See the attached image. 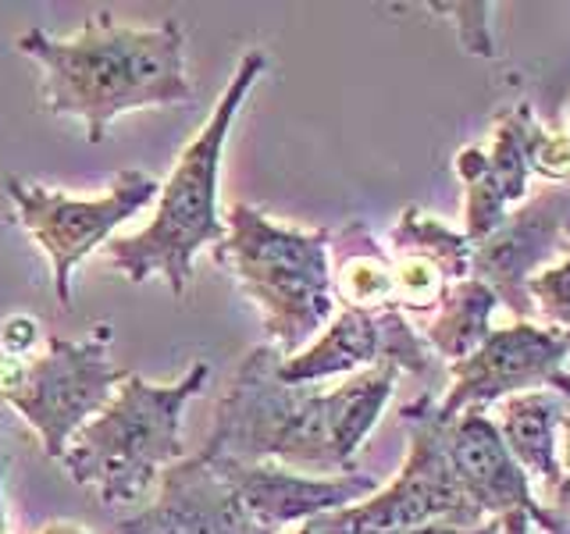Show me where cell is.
I'll return each instance as SVG.
<instances>
[{
  "label": "cell",
  "instance_id": "44dd1931",
  "mask_svg": "<svg viewBox=\"0 0 570 534\" xmlns=\"http://www.w3.org/2000/svg\"><path fill=\"white\" fill-rule=\"evenodd\" d=\"M442 11H453L450 18L460 29V40L478 58H495L492 32H489V11L492 4H439Z\"/></svg>",
  "mask_w": 570,
  "mask_h": 534
},
{
  "label": "cell",
  "instance_id": "cb8c5ba5",
  "mask_svg": "<svg viewBox=\"0 0 570 534\" xmlns=\"http://www.w3.org/2000/svg\"><path fill=\"white\" fill-rule=\"evenodd\" d=\"M552 516H557L560 524V534H570V481H563V485L552 492L546 503H542Z\"/></svg>",
  "mask_w": 570,
  "mask_h": 534
},
{
  "label": "cell",
  "instance_id": "83f0119b",
  "mask_svg": "<svg viewBox=\"0 0 570 534\" xmlns=\"http://www.w3.org/2000/svg\"><path fill=\"white\" fill-rule=\"evenodd\" d=\"M0 534H11L8 531V513H4V456H0Z\"/></svg>",
  "mask_w": 570,
  "mask_h": 534
},
{
  "label": "cell",
  "instance_id": "277c9868",
  "mask_svg": "<svg viewBox=\"0 0 570 534\" xmlns=\"http://www.w3.org/2000/svg\"><path fill=\"white\" fill-rule=\"evenodd\" d=\"M207 378L210 367L204 360L171 385H154L129 370L100 414L76 432L61 467L104 506L147 503L160 474L186 456L183 414Z\"/></svg>",
  "mask_w": 570,
  "mask_h": 534
},
{
  "label": "cell",
  "instance_id": "3957f363",
  "mask_svg": "<svg viewBox=\"0 0 570 534\" xmlns=\"http://www.w3.org/2000/svg\"><path fill=\"white\" fill-rule=\"evenodd\" d=\"M264 71L267 53L261 47L246 50L204 129L178 154L171 175L160 182L150 225H142L132 236H115L104 246L107 264L129 281L165 278L171 296H186L196 254L225 239V218L218 207L225 142L249 89L257 86Z\"/></svg>",
  "mask_w": 570,
  "mask_h": 534
},
{
  "label": "cell",
  "instance_id": "e0dca14e",
  "mask_svg": "<svg viewBox=\"0 0 570 534\" xmlns=\"http://www.w3.org/2000/svg\"><path fill=\"white\" fill-rule=\"evenodd\" d=\"M570 409V399L552 388H534L499 403V417L492 421L499 438L517 459V467L528 474L531 485H539V503L563 485L560 471V421Z\"/></svg>",
  "mask_w": 570,
  "mask_h": 534
},
{
  "label": "cell",
  "instance_id": "d6986e66",
  "mask_svg": "<svg viewBox=\"0 0 570 534\" xmlns=\"http://www.w3.org/2000/svg\"><path fill=\"white\" fill-rule=\"evenodd\" d=\"M499 307V299L492 296L489 285H481L478 278H460L450 285V293L439 303V310L428 317V325L421 338L432 349V356L442 360H468V356L485 343L492 332V314Z\"/></svg>",
  "mask_w": 570,
  "mask_h": 534
},
{
  "label": "cell",
  "instance_id": "7402d4cb",
  "mask_svg": "<svg viewBox=\"0 0 570 534\" xmlns=\"http://www.w3.org/2000/svg\"><path fill=\"white\" fill-rule=\"evenodd\" d=\"M43 346V332H40V320L29 317V314H18V317H8L4 325H0V349L11 353V356H26V353H36Z\"/></svg>",
  "mask_w": 570,
  "mask_h": 534
},
{
  "label": "cell",
  "instance_id": "5bb4252c",
  "mask_svg": "<svg viewBox=\"0 0 570 534\" xmlns=\"http://www.w3.org/2000/svg\"><path fill=\"white\" fill-rule=\"evenodd\" d=\"M210 463L228 477V485L236 488L246 516L264 534H282L289 527L317 521L325 513L350 510L382 488L371 474L361 471L321 477V474L289 471L282 463H222V459Z\"/></svg>",
  "mask_w": 570,
  "mask_h": 534
},
{
  "label": "cell",
  "instance_id": "5b68a950",
  "mask_svg": "<svg viewBox=\"0 0 570 534\" xmlns=\"http://www.w3.org/2000/svg\"><path fill=\"white\" fill-rule=\"evenodd\" d=\"M332 231L278 225L257 207L236 204L225 218V239L210 260L236 278L239 293L261 310L264 332L282 356H293L335 317Z\"/></svg>",
  "mask_w": 570,
  "mask_h": 534
},
{
  "label": "cell",
  "instance_id": "9c48e42d",
  "mask_svg": "<svg viewBox=\"0 0 570 534\" xmlns=\"http://www.w3.org/2000/svg\"><path fill=\"white\" fill-rule=\"evenodd\" d=\"M453 168L463 182V239L478 246L528 200L531 175L552 186L570 182V142L542 129L531 103H517L495 121L489 147H463Z\"/></svg>",
  "mask_w": 570,
  "mask_h": 534
},
{
  "label": "cell",
  "instance_id": "f1b7e54d",
  "mask_svg": "<svg viewBox=\"0 0 570 534\" xmlns=\"http://www.w3.org/2000/svg\"><path fill=\"white\" fill-rule=\"evenodd\" d=\"M282 534H317V527L307 521V524H299V527H289V531H282Z\"/></svg>",
  "mask_w": 570,
  "mask_h": 534
},
{
  "label": "cell",
  "instance_id": "d4e9b609",
  "mask_svg": "<svg viewBox=\"0 0 570 534\" xmlns=\"http://www.w3.org/2000/svg\"><path fill=\"white\" fill-rule=\"evenodd\" d=\"M560 471H563V481H570V409L560 421Z\"/></svg>",
  "mask_w": 570,
  "mask_h": 534
},
{
  "label": "cell",
  "instance_id": "484cf974",
  "mask_svg": "<svg viewBox=\"0 0 570 534\" xmlns=\"http://www.w3.org/2000/svg\"><path fill=\"white\" fill-rule=\"evenodd\" d=\"M499 524H503V534H531V521L524 513H507L499 516Z\"/></svg>",
  "mask_w": 570,
  "mask_h": 534
},
{
  "label": "cell",
  "instance_id": "ffe728a7",
  "mask_svg": "<svg viewBox=\"0 0 570 534\" xmlns=\"http://www.w3.org/2000/svg\"><path fill=\"white\" fill-rule=\"evenodd\" d=\"M528 299L534 307V320L570 335V246L560 260L542 267L528 281Z\"/></svg>",
  "mask_w": 570,
  "mask_h": 534
},
{
  "label": "cell",
  "instance_id": "ac0fdd59",
  "mask_svg": "<svg viewBox=\"0 0 570 534\" xmlns=\"http://www.w3.org/2000/svg\"><path fill=\"white\" fill-rule=\"evenodd\" d=\"M332 293L343 310L382 314L396 310L392 296V260L389 249L371 236L367 225L350 221L338 236H332Z\"/></svg>",
  "mask_w": 570,
  "mask_h": 534
},
{
  "label": "cell",
  "instance_id": "30bf717a",
  "mask_svg": "<svg viewBox=\"0 0 570 534\" xmlns=\"http://www.w3.org/2000/svg\"><path fill=\"white\" fill-rule=\"evenodd\" d=\"M570 335L539 320H513L492 328L468 360L450 364V388L435 403L439 421H453L468 409H489L510 396L534 388H552L570 399Z\"/></svg>",
  "mask_w": 570,
  "mask_h": 534
},
{
  "label": "cell",
  "instance_id": "9a60e30c",
  "mask_svg": "<svg viewBox=\"0 0 570 534\" xmlns=\"http://www.w3.org/2000/svg\"><path fill=\"white\" fill-rule=\"evenodd\" d=\"M118 534H264L210 459L183 456L160 474L154 498L121 516Z\"/></svg>",
  "mask_w": 570,
  "mask_h": 534
},
{
  "label": "cell",
  "instance_id": "8992f818",
  "mask_svg": "<svg viewBox=\"0 0 570 534\" xmlns=\"http://www.w3.org/2000/svg\"><path fill=\"white\" fill-rule=\"evenodd\" d=\"M111 338V325H94L86 338H47L26 356L0 349V403L22 414L50 459L61 463L79 427L94 421L129 378L107 349Z\"/></svg>",
  "mask_w": 570,
  "mask_h": 534
},
{
  "label": "cell",
  "instance_id": "52a82bcc",
  "mask_svg": "<svg viewBox=\"0 0 570 534\" xmlns=\"http://www.w3.org/2000/svg\"><path fill=\"white\" fill-rule=\"evenodd\" d=\"M406 424V459L400 474L382 485L364 503L325 513L311 521L321 534H392L428 524L445 527H481L485 516L463 495L442 449V424L432 414V399L421 396L400 409Z\"/></svg>",
  "mask_w": 570,
  "mask_h": 534
},
{
  "label": "cell",
  "instance_id": "2e32d148",
  "mask_svg": "<svg viewBox=\"0 0 570 534\" xmlns=\"http://www.w3.org/2000/svg\"><path fill=\"white\" fill-rule=\"evenodd\" d=\"M392 296L403 317H432L450 285L471 275L474 246L421 207H406L389 231Z\"/></svg>",
  "mask_w": 570,
  "mask_h": 534
},
{
  "label": "cell",
  "instance_id": "7a4b0ae2",
  "mask_svg": "<svg viewBox=\"0 0 570 534\" xmlns=\"http://www.w3.org/2000/svg\"><path fill=\"white\" fill-rule=\"evenodd\" d=\"M14 47L43 71V111L79 118L89 142H104L118 115L178 107L193 97L186 71V29L178 18L160 26H118L111 11H94L76 36L26 29Z\"/></svg>",
  "mask_w": 570,
  "mask_h": 534
},
{
  "label": "cell",
  "instance_id": "8fae6325",
  "mask_svg": "<svg viewBox=\"0 0 570 534\" xmlns=\"http://www.w3.org/2000/svg\"><path fill=\"white\" fill-rule=\"evenodd\" d=\"M371 367L424 374L432 367V349L400 310H338L299 353L282 356L278 378L289 385H317L328 378H350V374Z\"/></svg>",
  "mask_w": 570,
  "mask_h": 534
},
{
  "label": "cell",
  "instance_id": "4316f807",
  "mask_svg": "<svg viewBox=\"0 0 570 534\" xmlns=\"http://www.w3.org/2000/svg\"><path fill=\"white\" fill-rule=\"evenodd\" d=\"M40 534H89L82 524H71V521H53V524H47Z\"/></svg>",
  "mask_w": 570,
  "mask_h": 534
},
{
  "label": "cell",
  "instance_id": "ba28073f",
  "mask_svg": "<svg viewBox=\"0 0 570 534\" xmlns=\"http://www.w3.org/2000/svg\"><path fill=\"white\" fill-rule=\"evenodd\" d=\"M157 192L160 182L139 168L118 171L111 186L94 200H79V196L36 186L14 175L8 178L14 218L50 257L53 293H58L61 307H71V275H76V267L111 243L115 231L129 218H136L142 207H150Z\"/></svg>",
  "mask_w": 570,
  "mask_h": 534
},
{
  "label": "cell",
  "instance_id": "7c38bea8",
  "mask_svg": "<svg viewBox=\"0 0 570 534\" xmlns=\"http://www.w3.org/2000/svg\"><path fill=\"white\" fill-rule=\"evenodd\" d=\"M570 246V186H546L507 214L485 243L474 246L471 278L489 285L492 296L517 314L534 320L528 281L542 267L560 260Z\"/></svg>",
  "mask_w": 570,
  "mask_h": 534
},
{
  "label": "cell",
  "instance_id": "4fadbf2b",
  "mask_svg": "<svg viewBox=\"0 0 570 534\" xmlns=\"http://www.w3.org/2000/svg\"><path fill=\"white\" fill-rule=\"evenodd\" d=\"M439 424L450 471L485 521H499L507 513H524L531 527H542V534H560L557 516L539 503L528 474L517 467V459L499 438L485 409H468V414Z\"/></svg>",
  "mask_w": 570,
  "mask_h": 534
},
{
  "label": "cell",
  "instance_id": "f546056e",
  "mask_svg": "<svg viewBox=\"0 0 570 534\" xmlns=\"http://www.w3.org/2000/svg\"><path fill=\"white\" fill-rule=\"evenodd\" d=\"M567 142H570V100H567V107H563V132H560Z\"/></svg>",
  "mask_w": 570,
  "mask_h": 534
},
{
  "label": "cell",
  "instance_id": "603a6c76",
  "mask_svg": "<svg viewBox=\"0 0 570 534\" xmlns=\"http://www.w3.org/2000/svg\"><path fill=\"white\" fill-rule=\"evenodd\" d=\"M321 534V531H317ZM392 534H503L499 521H485L481 527H445V524H428V527H410V531H392Z\"/></svg>",
  "mask_w": 570,
  "mask_h": 534
},
{
  "label": "cell",
  "instance_id": "6da1fadb",
  "mask_svg": "<svg viewBox=\"0 0 570 534\" xmlns=\"http://www.w3.org/2000/svg\"><path fill=\"white\" fill-rule=\"evenodd\" d=\"M275 346L249 349L236 367L200 456L222 463H282L321 477L356 471V453L382 421L400 382L396 367L350 374L343 385H289Z\"/></svg>",
  "mask_w": 570,
  "mask_h": 534
}]
</instances>
